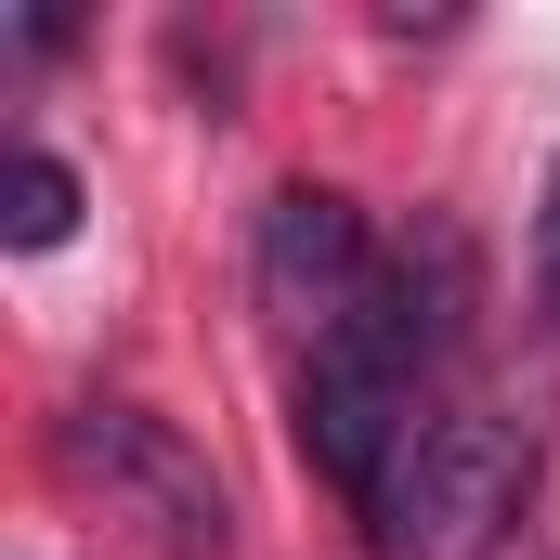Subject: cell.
<instances>
[{"label":"cell","mask_w":560,"mask_h":560,"mask_svg":"<svg viewBox=\"0 0 560 560\" xmlns=\"http://www.w3.org/2000/svg\"><path fill=\"white\" fill-rule=\"evenodd\" d=\"M522 495H535V430L495 418V405H430L418 456L378 509V548L392 560H495L522 535Z\"/></svg>","instance_id":"cell-1"},{"label":"cell","mask_w":560,"mask_h":560,"mask_svg":"<svg viewBox=\"0 0 560 560\" xmlns=\"http://www.w3.org/2000/svg\"><path fill=\"white\" fill-rule=\"evenodd\" d=\"M52 443H66V469H79L118 522H143V548H156V560H222V548H235V495H222V469L156 418V405L92 392V405H66Z\"/></svg>","instance_id":"cell-2"},{"label":"cell","mask_w":560,"mask_h":560,"mask_svg":"<svg viewBox=\"0 0 560 560\" xmlns=\"http://www.w3.org/2000/svg\"><path fill=\"white\" fill-rule=\"evenodd\" d=\"M378 235H365V209L339 196V183H275L261 196V235H248V287H261V313L300 326V339H339L365 300H378Z\"/></svg>","instance_id":"cell-3"},{"label":"cell","mask_w":560,"mask_h":560,"mask_svg":"<svg viewBox=\"0 0 560 560\" xmlns=\"http://www.w3.org/2000/svg\"><path fill=\"white\" fill-rule=\"evenodd\" d=\"M0 235H13V248H66V235H79V170H66L52 143H13V209H0Z\"/></svg>","instance_id":"cell-4"},{"label":"cell","mask_w":560,"mask_h":560,"mask_svg":"<svg viewBox=\"0 0 560 560\" xmlns=\"http://www.w3.org/2000/svg\"><path fill=\"white\" fill-rule=\"evenodd\" d=\"M535 313L560 339V156H548V209H535Z\"/></svg>","instance_id":"cell-5"}]
</instances>
